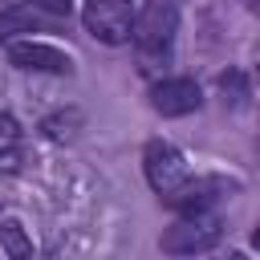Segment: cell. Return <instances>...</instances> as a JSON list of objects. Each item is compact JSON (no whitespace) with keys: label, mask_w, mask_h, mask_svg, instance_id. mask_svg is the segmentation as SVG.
<instances>
[{"label":"cell","mask_w":260,"mask_h":260,"mask_svg":"<svg viewBox=\"0 0 260 260\" xmlns=\"http://www.w3.org/2000/svg\"><path fill=\"white\" fill-rule=\"evenodd\" d=\"M252 248H260V228H256V232H252Z\"/></svg>","instance_id":"obj_11"},{"label":"cell","mask_w":260,"mask_h":260,"mask_svg":"<svg viewBox=\"0 0 260 260\" xmlns=\"http://www.w3.org/2000/svg\"><path fill=\"white\" fill-rule=\"evenodd\" d=\"M32 8H45V12H53V16H65L69 8H73V0H28Z\"/></svg>","instance_id":"obj_10"},{"label":"cell","mask_w":260,"mask_h":260,"mask_svg":"<svg viewBox=\"0 0 260 260\" xmlns=\"http://www.w3.org/2000/svg\"><path fill=\"white\" fill-rule=\"evenodd\" d=\"M8 61L20 69H41V73H69V57L45 41H12L8 45Z\"/></svg>","instance_id":"obj_6"},{"label":"cell","mask_w":260,"mask_h":260,"mask_svg":"<svg viewBox=\"0 0 260 260\" xmlns=\"http://www.w3.org/2000/svg\"><path fill=\"white\" fill-rule=\"evenodd\" d=\"M0 240H4V248H8L12 256H28V252H32V248H28V240L20 236V223H12V219L0 228Z\"/></svg>","instance_id":"obj_9"},{"label":"cell","mask_w":260,"mask_h":260,"mask_svg":"<svg viewBox=\"0 0 260 260\" xmlns=\"http://www.w3.org/2000/svg\"><path fill=\"white\" fill-rule=\"evenodd\" d=\"M20 162V126L12 114H0V171H16Z\"/></svg>","instance_id":"obj_8"},{"label":"cell","mask_w":260,"mask_h":260,"mask_svg":"<svg viewBox=\"0 0 260 260\" xmlns=\"http://www.w3.org/2000/svg\"><path fill=\"white\" fill-rule=\"evenodd\" d=\"M85 28L102 45H122L134 37V8L130 0H85Z\"/></svg>","instance_id":"obj_3"},{"label":"cell","mask_w":260,"mask_h":260,"mask_svg":"<svg viewBox=\"0 0 260 260\" xmlns=\"http://www.w3.org/2000/svg\"><path fill=\"white\" fill-rule=\"evenodd\" d=\"M199 102H203V93H199V85L191 77H167V81H158L150 89V106L162 118H183V114L199 110Z\"/></svg>","instance_id":"obj_5"},{"label":"cell","mask_w":260,"mask_h":260,"mask_svg":"<svg viewBox=\"0 0 260 260\" xmlns=\"http://www.w3.org/2000/svg\"><path fill=\"white\" fill-rule=\"evenodd\" d=\"M215 244H219V219L211 211H183V219L162 232V252L175 256H195Z\"/></svg>","instance_id":"obj_2"},{"label":"cell","mask_w":260,"mask_h":260,"mask_svg":"<svg viewBox=\"0 0 260 260\" xmlns=\"http://www.w3.org/2000/svg\"><path fill=\"white\" fill-rule=\"evenodd\" d=\"M211 191H215V183H211V179H187V183H183L175 195H167L162 203H167V207H175V211H207V207H211V199H215Z\"/></svg>","instance_id":"obj_7"},{"label":"cell","mask_w":260,"mask_h":260,"mask_svg":"<svg viewBox=\"0 0 260 260\" xmlns=\"http://www.w3.org/2000/svg\"><path fill=\"white\" fill-rule=\"evenodd\" d=\"M179 32V8L175 0H146L134 16V45L142 53H167Z\"/></svg>","instance_id":"obj_1"},{"label":"cell","mask_w":260,"mask_h":260,"mask_svg":"<svg viewBox=\"0 0 260 260\" xmlns=\"http://www.w3.org/2000/svg\"><path fill=\"white\" fill-rule=\"evenodd\" d=\"M146 183L158 191V199H167V195H175L191 175H187V162H183V154L171 146V142H150L146 146Z\"/></svg>","instance_id":"obj_4"},{"label":"cell","mask_w":260,"mask_h":260,"mask_svg":"<svg viewBox=\"0 0 260 260\" xmlns=\"http://www.w3.org/2000/svg\"><path fill=\"white\" fill-rule=\"evenodd\" d=\"M248 4H252V12H260V0H248Z\"/></svg>","instance_id":"obj_12"}]
</instances>
